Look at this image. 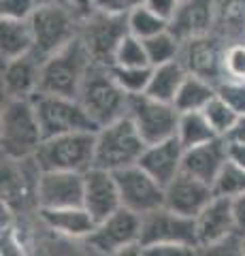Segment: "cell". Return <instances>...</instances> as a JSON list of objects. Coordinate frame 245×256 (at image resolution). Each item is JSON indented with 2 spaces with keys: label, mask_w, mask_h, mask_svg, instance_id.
Instances as JSON below:
<instances>
[{
  "label": "cell",
  "mask_w": 245,
  "mask_h": 256,
  "mask_svg": "<svg viewBox=\"0 0 245 256\" xmlns=\"http://www.w3.org/2000/svg\"><path fill=\"white\" fill-rule=\"evenodd\" d=\"M111 75L126 94L137 96L147 92L149 79H152V66H120V64H113Z\"/></svg>",
  "instance_id": "4dcf8cb0"
},
{
  "label": "cell",
  "mask_w": 245,
  "mask_h": 256,
  "mask_svg": "<svg viewBox=\"0 0 245 256\" xmlns=\"http://www.w3.org/2000/svg\"><path fill=\"white\" fill-rule=\"evenodd\" d=\"M218 96L237 116H245V82L224 79V82L218 86Z\"/></svg>",
  "instance_id": "e575fe53"
},
{
  "label": "cell",
  "mask_w": 245,
  "mask_h": 256,
  "mask_svg": "<svg viewBox=\"0 0 245 256\" xmlns=\"http://www.w3.org/2000/svg\"><path fill=\"white\" fill-rule=\"evenodd\" d=\"M186 77H188V70L179 60L169 62V64H160V66H152V79H149L145 94L156 100L173 102L181 84L186 82Z\"/></svg>",
  "instance_id": "d4e9b609"
},
{
  "label": "cell",
  "mask_w": 245,
  "mask_h": 256,
  "mask_svg": "<svg viewBox=\"0 0 245 256\" xmlns=\"http://www.w3.org/2000/svg\"><path fill=\"white\" fill-rule=\"evenodd\" d=\"M147 143L139 134L134 122L124 116L111 124H105L96 130V150H94V166L107 171H122L139 164Z\"/></svg>",
  "instance_id": "3957f363"
},
{
  "label": "cell",
  "mask_w": 245,
  "mask_h": 256,
  "mask_svg": "<svg viewBox=\"0 0 245 256\" xmlns=\"http://www.w3.org/2000/svg\"><path fill=\"white\" fill-rule=\"evenodd\" d=\"M126 24H128L130 34L141 38V41H147V38L169 30V22L162 20L160 15H156L154 11H149L145 4L137 6V9H132L128 15H126Z\"/></svg>",
  "instance_id": "83f0119b"
},
{
  "label": "cell",
  "mask_w": 245,
  "mask_h": 256,
  "mask_svg": "<svg viewBox=\"0 0 245 256\" xmlns=\"http://www.w3.org/2000/svg\"><path fill=\"white\" fill-rule=\"evenodd\" d=\"M201 256H245V250L241 248V235H233L216 246L201 248Z\"/></svg>",
  "instance_id": "74e56055"
},
{
  "label": "cell",
  "mask_w": 245,
  "mask_h": 256,
  "mask_svg": "<svg viewBox=\"0 0 245 256\" xmlns=\"http://www.w3.org/2000/svg\"><path fill=\"white\" fill-rule=\"evenodd\" d=\"M126 116L134 122L139 134L143 137L147 146L177 137L181 114L173 102H162L147 94H137L130 96Z\"/></svg>",
  "instance_id": "ba28073f"
},
{
  "label": "cell",
  "mask_w": 245,
  "mask_h": 256,
  "mask_svg": "<svg viewBox=\"0 0 245 256\" xmlns=\"http://www.w3.org/2000/svg\"><path fill=\"white\" fill-rule=\"evenodd\" d=\"M115 180H117V188H120L124 210L145 216L164 207V186L158 184L139 164L115 171Z\"/></svg>",
  "instance_id": "7c38bea8"
},
{
  "label": "cell",
  "mask_w": 245,
  "mask_h": 256,
  "mask_svg": "<svg viewBox=\"0 0 245 256\" xmlns=\"http://www.w3.org/2000/svg\"><path fill=\"white\" fill-rule=\"evenodd\" d=\"M147 58L152 66H160V64H169L179 60L181 56V41L173 34L171 30H164L160 34H156L145 41Z\"/></svg>",
  "instance_id": "f1b7e54d"
},
{
  "label": "cell",
  "mask_w": 245,
  "mask_h": 256,
  "mask_svg": "<svg viewBox=\"0 0 245 256\" xmlns=\"http://www.w3.org/2000/svg\"><path fill=\"white\" fill-rule=\"evenodd\" d=\"M218 96V88L211 82L196 75L186 77V82L181 84L179 92L173 100V105L177 107L179 114H190V111H205V107Z\"/></svg>",
  "instance_id": "484cf974"
},
{
  "label": "cell",
  "mask_w": 245,
  "mask_h": 256,
  "mask_svg": "<svg viewBox=\"0 0 245 256\" xmlns=\"http://www.w3.org/2000/svg\"><path fill=\"white\" fill-rule=\"evenodd\" d=\"M141 224H143V216L120 207L109 218L96 222V228L88 237V244L100 254L115 256L126 248L141 246Z\"/></svg>",
  "instance_id": "30bf717a"
},
{
  "label": "cell",
  "mask_w": 245,
  "mask_h": 256,
  "mask_svg": "<svg viewBox=\"0 0 245 256\" xmlns=\"http://www.w3.org/2000/svg\"><path fill=\"white\" fill-rule=\"evenodd\" d=\"M77 98L98 126L111 124L128 114L130 96L117 86L111 75V66L92 64Z\"/></svg>",
  "instance_id": "277c9868"
},
{
  "label": "cell",
  "mask_w": 245,
  "mask_h": 256,
  "mask_svg": "<svg viewBox=\"0 0 245 256\" xmlns=\"http://www.w3.org/2000/svg\"><path fill=\"white\" fill-rule=\"evenodd\" d=\"M0 256H26V248H23L19 235L11 226H2V250H0Z\"/></svg>",
  "instance_id": "ab89813d"
},
{
  "label": "cell",
  "mask_w": 245,
  "mask_h": 256,
  "mask_svg": "<svg viewBox=\"0 0 245 256\" xmlns=\"http://www.w3.org/2000/svg\"><path fill=\"white\" fill-rule=\"evenodd\" d=\"M38 9L36 0H0L2 20H30Z\"/></svg>",
  "instance_id": "8d00e7d4"
},
{
  "label": "cell",
  "mask_w": 245,
  "mask_h": 256,
  "mask_svg": "<svg viewBox=\"0 0 245 256\" xmlns=\"http://www.w3.org/2000/svg\"><path fill=\"white\" fill-rule=\"evenodd\" d=\"M184 154H186V148L181 146L177 137H173V139L147 146L139 160V166L152 175L158 184L169 186L184 171Z\"/></svg>",
  "instance_id": "d6986e66"
},
{
  "label": "cell",
  "mask_w": 245,
  "mask_h": 256,
  "mask_svg": "<svg viewBox=\"0 0 245 256\" xmlns=\"http://www.w3.org/2000/svg\"><path fill=\"white\" fill-rule=\"evenodd\" d=\"M38 218L49 230L68 239H88L96 228V220L83 205L62 210H38Z\"/></svg>",
  "instance_id": "7402d4cb"
},
{
  "label": "cell",
  "mask_w": 245,
  "mask_h": 256,
  "mask_svg": "<svg viewBox=\"0 0 245 256\" xmlns=\"http://www.w3.org/2000/svg\"><path fill=\"white\" fill-rule=\"evenodd\" d=\"M196 222V237L199 248H209L220 242H226L228 237L239 235L235 218V203L226 196H213L211 203L194 218Z\"/></svg>",
  "instance_id": "2e32d148"
},
{
  "label": "cell",
  "mask_w": 245,
  "mask_h": 256,
  "mask_svg": "<svg viewBox=\"0 0 245 256\" xmlns=\"http://www.w3.org/2000/svg\"><path fill=\"white\" fill-rule=\"evenodd\" d=\"M143 256H201L199 246L188 244H149L141 246Z\"/></svg>",
  "instance_id": "d590c367"
},
{
  "label": "cell",
  "mask_w": 245,
  "mask_h": 256,
  "mask_svg": "<svg viewBox=\"0 0 245 256\" xmlns=\"http://www.w3.org/2000/svg\"><path fill=\"white\" fill-rule=\"evenodd\" d=\"M92 56L85 50L81 36L75 38L64 50L56 52L47 60L41 62V79H38V92L73 96L77 98L81 84L92 66Z\"/></svg>",
  "instance_id": "7a4b0ae2"
},
{
  "label": "cell",
  "mask_w": 245,
  "mask_h": 256,
  "mask_svg": "<svg viewBox=\"0 0 245 256\" xmlns=\"http://www.w3.org/2000/svg\"><path fill=\"white\" fill-rule=\"evenodd\" d=\"M34 52V32L30 20H0V54L2 62Z\"/></svg>",
  "instance_id": "cb8c5ba5"
},
{
  "label": "cell",
  "mask_w": 245,
  "mask_h": 256,
  "mask_svg": "<svg viewBox=\"0 0 245 256\" xmlns=\"http://www.w3.org/2000/svg\"><path fill=\"white\" fill-rule=\"evenodd\" d=\"M113 64H120V66H152V64H149V58H147L145 41H141V38L132 36L128 32V34L122 38L120 47H117Z\"/></svg>",
  "instance_id": "1f68e13d"
},
{
  "label": "cell",
  "mask_w": 245,
  "mask_h": 256,
  "mask_svg": "<svg viewBox=\"0 0 245 256\" xmlns=\"http://www.w3.org/2000/svg\"><path fill=\"white\" fill-rule=\"evenodd\" d=\"M213 34L226 45L245 43V0H216Z\"/></svg>",
  "instance_id": "603a6c76"
},
{
  "label": "cell",
  "mask_w": 245,
  "mask_h": 256,
  "mask_svg": "<svg viewBox=\"0 0 245 256\" xmlns=\"http://www.w3.org/2000/svg\"><path fill=\"white\" fill-rule=\"evenodd\" d=\"M149 244H188L199 246L194 218L171 212L169 207H160L152 214L143 216L141 224V246Z\"/></svg>",
  "instance_id": "4fadbf2b"
},
{
  "label": "cell",
  "mask_w": 245,
  "mask_h": 256,
  "mask_svg": "<svg viewBox=\"0 0 245 256\" xmlns=\"http://www.w3.org/2000/svg\"><path fill=\"white\" fill-rule=\"evenodd\" d=\"M83 205V173L41 171L36 182L38 210H62Z\"/></svg>",
  "instance_id": "5bb4252c"
},
{
  "label": "cell",
  "mask_w": 245,
  "mask_h": 256,
  "mask_svg": "<svg viewBox=\"0 0 245 256\" xmlns=\"http://www.w3.org/2000/svg\"><path fill=\"white\" fill-rule=\"evenodd\" d=\"M228 158L245 169V146H235V143H228Z\"/></svg>",
  "instance_id": "f6af8a7d"
},
{
  "label": "cell",
  "mask_w": 245,
  "mask_h": 256,
  "mask_svg": "<svg viewBox=\"0 0 245 256\" xmlns=\"http://www.w3.org/2000/svg\"><path fill=\"white\" fill-rule=\"evenodd\" d=\"M30 26L34 32V56L38 60H47L56 52L64 50L81 34V20L68 9L62 0L56 4L38 6L30 18Z\"/></svg>",
  "instance_id": "5b68a950"
},
{
  "label": "cell",
  "mask_w": 245,
  "mask_h": 256,
  "mask_svg": "<svg viewBox=\"0 0 245 256\" xmlns=\"http://www.w3.org/2000/svg\"><path fill=\"white\" fill-rule=\"evenodd\" d=\"M213 194L216 196H226V198H239L245 194V169L233 162L228 158V162L222 166V171L213 182Z\"/></svg>",
  "instance_id": "f546056e"
},
{
  "label": "cell",
  "mask_w": 245,
  "mask_h": 256,
  "mask_svg": "<svg viewBox=\"0 0 245 256\" xmlns=\"http://www.w3.org/2000/svg\"><path fill=\"white\" fill-rule=\"evenodd\" d=\"M216 24V0H181L169 30L181 43L196 36H205L213 32Z\"/></svg>",
  "instance_id": "ac0fdd59"
},
{
  "label": "cell",
  "mask_w": 245,
  "mask_h": 256,
  "mask_svg": "<svg viewBox=\"0 0 245 256\" xmlns=\"http://www.w3.org/2000/svg\"><path fill=\"white\" fill-rule=\"evenodd\" d=\"M115 256H143V254H141V246H132V248H126V250L117 252Z\"/></svg>",
  "instance_id": "bcb514c9"
},
{
  "label": "cell",
  "mask_w": 245,
  "mask_h": 256,
  "mask_svg": "<svg viewBox=\"0 0 245 256\" xmlns=\"http://www.w3.org/2000/svg\"><path fill=\"white\" fill-rule=\"evenodd\" d=\"M226 162H228V143L222 137L203 143V146L190 148L184 154V171L196 180L209 184L211 188Z\"/></svg>",
  "instance_id": "ffe728a7"
},
{
  "label": "cell",
  "mask_w": 245,
  "mask_h": 256,
  "mask_svg": "<svg viewBox=\"0 0 245 256\" xmlns=\"http://www.w3.org/2000/svg\"><path fill=\"white\" fill-rule=\"evenodd\" d=\"M32 102L45 139L70 132H96L100 128L85 111L81 100L73 96L36 92L32 96Z\"/></svg>",
  "instance_id": "52a82bcc"
},
{
  "label": "cell",
  "mask_w": 245,
  "mask_h": 256,
  "mask_svg": "<svg viewBox=\"0 0 245 256\" xmlns=\"http://www.w3.org/2000/svg\"><path fill=\"white\" fill-rule=\"evenodd\" d=\"M38 6H47V4H56V2H62V0H36Z\"/></svg>",
  "instance_id": "7dc6e473"
},
{
  "label": "cell",
  "mask_w": 245,
  "mask_h": 256,
  "mask_svg": "<svg viewBox=\"0 0 245 256\" xmlns=\"http://www.w3.org/2000/svg\"><path fill=\"white\" fill-rule=\"evenodd\" d=\"M205 118L209 120V124H211V128L216 130V134L218 137H226L228 132L233 130V126L237 124V120H239V116L235 114V111L226 105V102L220 98V96H216L207 107H205Z\"/></svg>",
  "instance_id": "d6a6232c"
},
{
  "label": "cell",
  "mask_w": 245,
  "mask_h": 256,
  "mask_svg": "<svg viewBox=\"0 0 245 256\" xmlns=\"http://www.w3.org/2000/svg\"><path fill=\"white\" fill-rule=\"evenodd\" d=\"M235 218H237V230L239 235H245V194L235 198Z\"/></svg>",
  "instance_id": "ee69618b"
},
{
  "label": "cell",
  "mask_w": 245,
  "mask_h": 256,
  "mask_svg": "<svg viewBox=\"0 0 245 256\" xmlns=\"http://www.w3.org/2000/svg\"><path fill=\"white\" fill-rule=\"evenodd\" d=\"M141 4H143V0H96V11L111 15H128Z\"/></svg>",
  "instance_id": "f35d334b"
},
{
  "label": "cell",
  "mask_w": 245,
  "mask_h": 256,
  "mask_svg": "<svg viewBox=\"0 0 245 256\" xmlns=\"http://www.w3.org/2000/svg\"><path fill=\"white\" fill-rule=\"evenodd\" d=\"M228 143H235V146H245V116H239L237 124L233 126V130L224 137Z\"/></svg>",
  "instance_id": "7bdbcfd3"
},
{
  "label": "cell",
  "mask_w": 245,
  "mask_h": 256,
  "mask_svg": "<svg viewBox=\"0 0 245 256\" xmlns=\"http://www.w3.org/2000/svg\"><path fill=\"white\" fill-rule=\"evenodd\" d=\"M213 196L216 194L209 184L192 178L186 171H181L169 186H164V207L188 218H196Z\"/></svg>",
  "instance_id": "e0dca14e"
},
{
  "label": "cell",
  "mask_w": 245,
  "mask_h": 256,
  "mask_svg": "<svg viewBox=\"0 0 245 256\" xmlns=\"http://www.w3.org/2000/svg\"><path fill=\"white\" fill-rule=\"evenodd\" d=\"M177 139L186 150L203 146L213 139H218L216 130L211 128L209 120L205 118L203 111H190V114H181L179 126H177Z\"/></svg>",
  "instance_id": "4316f807"
},
{
  "label": "cell",
  "mask_w": 245,
  "mask_h": 256,
  "mask_svg": "<svg viewBox=\"0 0 245 256\" xmlns=\"http://www.w3.org/2000/svg\"><path fill=\"white\" fill-rule=\"evenodd\" d=\"M128 34L126 15H111L96 11L85 22H81V41L90 52L94 64L111 66L115 60V52L122 38Z\"/></svg>",
  "instance_id": "9c48e42d"
},
{
  "label": "cell",
  "mask_w": 245,
  "mask_h": 256,
  "mask_svg": "<svg viewBox=\"0 0 245 256\" xmlns=\"http://www.w3.org/2000/svg\"><path fill=\"white\" fill-rule=\"evenodd\" d=\"M83 207L96 222L109 218L120 210L122 198L115 173L100 166H92L90 171L83 173Z\"/></svg>",
  "instance_id": "9a60e30c"
},
{
  "label": "cell",
  "mask_w": 245,
  "mask_h": 256,
  "mask_svg": "<svg viewBox=\"0 0 245 256\" xmlns=\"http://www.w3.org/2000/svg\"><path fill=\"white\" fill-rule=\"evenodd\" d=\"M179 2L181 0H143V4L147 6L149 11H154L156 15H160V18L167 20V22L173 20V15H175Z\"/></svg>",
  "instance_id": "60d3db41"
},
{
  "label": "cell",
  "mask_w": 245,
  "mask_h": 256,
  "mask_svg": "<svg viewBox=\"0 0 245 256\" xmlns=\"http://www.w3.org/2000/svg\"><path fill=\"white\" fill-rule=\"evenodd\" d=\"M224 79L245 82V43H235L226 47L224 54Z\"/></svg>",
  "instance_id": "836d02e7"
},
{
  "label": "cell",
  "mask_w": 245,
  "mask_h": 256,
  "mask_svg": "<svg viewBox=\"0 0 245 256\" xmlns=\"http://www.w3.org/2000/svg\"><path fill=\"white\" fill-rule=\"evenodd\" d=\"M41 60L34 54L2 62V92L6 98H32L38 92Z\"/></svg>",
  "instance_id": "44dd1931"
},
{
  "label": "cell",
  "mask_w": 245,
  "mask_h": 256,
  "mask_svg": "<svg viewBox=\"0 0 245 256\" xmlns=\"http://www.w3.org/2000/svg\"><path fill=\"white\" fill-rule=\"evenodd\" d=\"M64 2L81 22H85L90 15L96 13V0H64Z\"/></svg>",
  "instance_id": "b9f144b4"
},
{
  "label": "cell",
  "mask_w": 245,
  "mask_h": 256,
  "mask_svg": "<svg viewBox=\"0 0 245 256\" xmlns=\"http://www.w3.org/2000/svg\"><path fill=\"white\" fill-rule=\"evenodd\" d=\"M96 132H70L49 137L34 154V164L41 171L85 173L94 166Z\"/></svg>",
  "instance_id": "8992f818"
},
{
  "label": "cell",
  "mask_w": 245,
  "mask_h": 256,
  "mask_svg": "<svg viewBox=\"0 0 245 256\" xmlns=\"http://www.w3.org/2000/svg\"><path fill=\"white\" fill-rule=\"evenodd\" d=\"M226 43L218 34H205L181 43L179 62L186 66L190 75L203 77L213 86H220L224 82V54Z\"/></svg>",
  "instance_id": "8fae6325"
},
{
  "label": "cell",
  "mask_w": 245,
  "mask_h": 256,
  "mask_svg": "<svg viewBox=\"0 0 245 256\" xmlns=\"http://www.w3.org/2000/svg\"><path fill=\"white\" fill-rule=\"evenodd\" d=\"M45 141L32 98H6L0 116L2 156L9 160H30Z\"/></svg>",
  "instance_id": "6da1fadb"
}]
</instances>
